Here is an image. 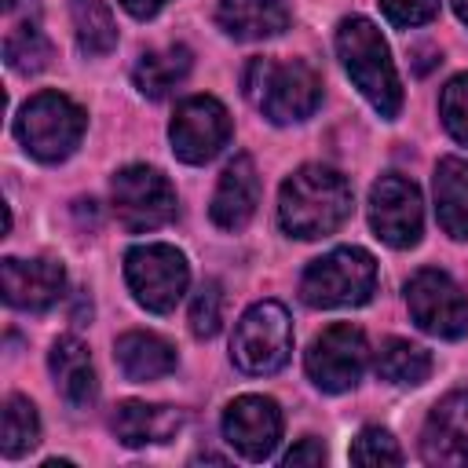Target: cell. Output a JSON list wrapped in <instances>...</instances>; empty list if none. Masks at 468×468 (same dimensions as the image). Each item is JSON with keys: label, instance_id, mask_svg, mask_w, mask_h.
I'll return each mask as SVG.
<instances>
[{"label": "cell", "instance_id": "29", "mask_svg": "<svg viewBox=\"0 0 468 468\" xmlns=\"http://www.w3.org/2000/svg\"><path fill=\"white\" fill-rule=\"evenodd\" d=\"M439 113H442L446 132H450L461 146H468V73H457V77L442 88V95H439Z\"/></svg>", "mask_w": 468, "mask_h": 468}, {"label": "cell", "instance_id": "7", "mask_svg": "<svg viewBox=\"0 0 468 468\" xmlns=\"http://www.w3.org/2000/svg\"><path fill=\"white\" fill-rule=\"evenodd\" d=\"M110 208L132 234L157 230L176 219V190L150 165H128L110 179Z\"/></svg>", "mask_w": 468, "mask_h": 468}, {"label": "cell", "instance_id": "10", "mask_svg": "<svg viewBox=\"0 0 468 468\" xmlns=\"http://www.w3.org/2000/svg\"><path fill=\"white\" fill-rule=\"evenodd\" d=\"M168 139H172V154L179 161L205 165L230 143V113L212 95H190L176 106Z\"/></svg>", "mask_w": 468, "mask_h": 468}, {"label": "cell", "instance_id": "23", "mask_svg": "<svg viewBox=\"0 0 468 468\" xmlns=\"http://www.w3.org/2000/svg\"><path fill=\"white\" fill-rule=\"evenodd\" d=\"M377 377L388 380V384H399V388H413V384H424L428 373H431V355L420 347V344H410V340H384L380 351H377Z\"/></svg>", "mask_w": 468, "mask_h": 468}, {"label": "cell", "instance_id": "2", "mask_svg": "<svg viewBox=\"0 0 468 468\" xmlns=\"http://www.w3.org/2000/svg\"><path fill=\"white\" fill-rule=\"evenodd\" d=\"M336 55H340L347 77L355 80V88L369 99V106L388 121L399 117L402 84H399L391 55H388V44L369 18L351 15L336 26Z\"/></svg>", "mask_w": 468, "mask_h": 468}, {"label": "cell", "instance_id": "24", "mask_svg": "<svg viewBox=\"0 0 468 468\" xmlns=\"http://www.w3.org/2000/svg\"><path fill=\"white\" fill-rule=\"evenodd\" d=\"M73 37L84 55H106L117 44V22L106 7V0H69Z\"/></svg>", "mask_w": 468, "mask_h": 468}, {"label": "cell", "instance_id": "21", "mask_svg": "<svg viewBox=\"0 0 468 468\" xmlns=\"http://www.w3.org/2000/svg\"><path fill=\"white\" fill-rule=\"evenodd\" d=\"M435 216L439 227L453 238H468V161L442 157L435 168Z\"/></svg>", "mask_w": 468, "mask_h": 468}, {"label": "cell", "instance_id": "8", "mask_svg": "<svg viewBox=\"0 0 468 468\" xmlns=\"http://www.w3.org/2000/svg\"><path fill=\"white\" fill-rule=\"evenodd\" d=\"M124 282L139 307L154 314H168L186 292L190 267L179 249L165 241H150V245H135L124 256Z\"/></svg>", "mask_w": 468, "mask_h": 468}, {"label": "cell", "instance_id": "1", "mask_svg": "<svg viewBox=\"0 0 468 468\" xmlns=\"http://www.w3.org/2000/svg\"><path fill=\"white\" fill-rule=\"evenodd\" d=\"M347 216H351V186L336 168L303 165L282 183L278 223L285 234L314 241L333 234Z\"/></svg>", "mask_w": 468, "mask_h": 468}, {"label": "cell", "instance_id": "5", "mask_svg": "<svg viewBox=\"0 0 468 468\" xmlns=\"http://www.w3.org/2000/svg\"><path fill=\"white\" fill-rule=\"evenodd\" d=\"M377 289V263L366 249L344 245L314 263H307L300 278V296L311 307H358Z\"/></svg>", "mask_w": 468, "mask_h": 468}, {"label": "cell", "instance_id": "19", "mask_svg": "<svg viewBox=\"0 0 468 468\" xmlns=\"http://www.w3.org/2000/svg\"><path fill=\"white\" fill-rule=\"evenodd\" d=\"M216 22L234 40H267L289 29L285 0H219Z\"/></svg>", "mask_w": 468, "mask_h": 468}, {"label": "cell", "instance_id": "26", "mask_svg": "<svg viewBox=\"0 0 468 468\" xmlns=\"http://www.w3.org/2000/svg\"><path fill=\"white\" fill-rule=\"evenodd\" d=\"M4 58H7V66L15 69V73H40L48 62H51V44H48V37L37 29V26H15L11 33H7V40H4Z\"/></svg>", "mask_w": 468, "mask_h": 468}, {"label": "cell", "instance_id": "16", "mask_svg": "<svg viewBox=\"0 0 468 468\" xmlns=\"http://www.w3.org/2000/svg\"><path fill=\"white\" fill-rule=\"evenodd\" d=\"M256 201H260V176H256V165L249 154H238L219 183H216V194H212V205H208V216L216 227L223 230H241L252 212H256Z\"/></svg>", "mask_w": 468, "mask_h": 468}, {"label": "cell", "instance_id": "12", "mask_svg": "<svg viewBox=\"0 0 468 468\" xmlns=\"http://www.w3.org/2000/svg\"><path fill=\"white\" fill-rule=\"evenodd\" d=\"M369 227L391 249H410L420 241L424 230V205L420 190L406 176H380L369 190Z\"/></svg>", "mask_w": 468, "mask_h": 468}, {"label": "cell", "instance_id": "13", "mask_svg": "<svg viewBox=\"0 0 468 468\" xmlns=\"http://www.w3.org/2000/svg\"><path fill=\"white\" fill-rule=\"evenodd\" d=\"M223 439L245 457L263 461L282 439V410L267 395H238L223 413Z\"/></svg>", "mask_w": 468, "mask_h": 468}, {"label": "cell", "instance_id": "34", "mask_svg": "<svg viewBox=\"0 0 468 468\" xmlns=\"http://www.w3.org/2000/svg\"><path fill=\"white\" fill-rule=\"evenodd\" d=\"M15 7V0H4V11H11Z\"/></svg>", "mask_w": 468, "mask_h": 468}, {"label": "cell", "instance_id": "6", "mask_svg": "<svg viewBox=\"0 0 468 468\" xmlns=\"http://www.w3.org/2000/svg\"><path fill=\"white\" fill-rule=\"evenodd\" d=\"M289 351H292V322L282 303L260 300L238 318L230 336V358L241 373L249 377L278 373L289 362Z\"/></svg>", "mask_w": 468, "mask_h": 468}, {"label": "cell", "instance_id": "31", "mask_svg": "<svg viewBox=\"0 0 468 468\" xmlns=\"http://www.w3.org/2000/svg\"><path fill=\"white\" fill-rule=\"evenodd\" d=\"M325 461V446L318 442V439H300L285 457H282V464H322Z\"/></svg>", "mask_w": 468, "mask_h": 468}, {"label": "cell", "instance_id": "20", "mask_svg": "<svg viewBox=\"0 0 468 468\" xmlns=\"http://www.w3.org/2000/svg\"><path fill=\"white\" fill-rule=\"evenodd\" d=\"M113 355H117V366L128 380H157V377H168L176 369V347L157 336V333H146V329H132L124 336H117L113 344Z\"/></svg>", "mask_w": 468, "mask_h": 468}, {"label": "cell", "instance_id": "22", "mask_svg": "<svg viewBox=\"0 0 468 468\" xmlns=\"http://www.w3.org/2000/svg\"><path fill=\"white\" fill-rule=\"evenodd\" d=\"M190 48L183 44H168V48H157V51H143L135 69H132V80L135 88L146 95V99H165L186 73H190Z\"/></svg>", "mask_w": 468, "mask_h": 468}, {"label": "cell", "instance_id": "14", "mask_svg": "<svg viewBox=\"0 0 468 468\" xmlns=\"http://www.w3.org/2000/svg\"><path fill=\"white\" fill-rule=\"evenodd\" d=\"M420 457L439 468L468 464V391L442 395L420 431Z\"/></svg>", "mask_w": 468, "mask_h": 468}, {"label": "cell", "instance_id": "15", "mask_svg": "<svg viewBox=\"0 0 468 468\" xmlns=\"http://www.w3.org/2000/svg\"><path fill=\"white\" fill-rule=\"evenodd\" d=\"M0 289L4 300L18 311H48L58 303L66 289V271L58 260H0Z\"/></svg>", "mask_w": 468, "mask_h": 468}, {"label": "cell", "instance_id": "30", "mask_svg": "<svg viewBox=\"0 0 468 468\" xmlns=\"http://www.w3.org/2000/svg\"><path fill=\"white\" fill-rule=\"evenodd\" d=\"M380 11L391 26L410 29V26H424L439 15V0H380Z\"/></svg>", "mask_w": 468, "mask_h": 468}, {"label": "cell", "instance_id": "4", "mask_svg": "<svg viewBox=\"0 0 468 468\" xmlns=\"http://www.w3.org/2000/svg\"><path fill=\"white\" fill-rule=\"evenodd\" d=\"M84 110L69 99V95H58V91H40L33 95L18 117H15V135L18 143L26 146L29 157L44 161V165H55V161H66L80 135H84Z\"/></svg>", "mask_w": 468, "mask_h": 468}, {"label": "cell", "instance_id": "11", "mask_svg": "<svg viewBox=\"0 0 468 468\" xmlns=\"http://www.w3.org/2000/svg\"><path fill=\"white\" fill-rule=\"evenodd\" d=\"M366 358H369V344H366V333L355 329L351 322H336L329 329H322L311 347H307V377L322 388V391H347L358 384L362 369H366Z\"/></svg>", "mask_w": 468, "mask_h": 468}, {"label": "cell", "instance_id": "17", "mask_svg": "<svg viewBox=\"0 0 468 468\" xmlns=\"http://www.w3.org/2000/svg\"><path fill=\"white\" fill-rule=\"evenodd\" d=\"M110 428L124 446H161V442L176 439V431L183 428V413L172 406L128 399L113 410Z\"/></svg>", "mask_w": 468, "mask_h": 468}, {"label": "cell", "instance_id": "33", "mask_svg": "<svg viewBox=\"0 0 468 468\" xmlns=\"http://www.w3.org/2000/svg\"><path fill=\"white\" fill-rule=\"evenodd\" d=\"M453 11H457V18L468 26V0H453Z\"/></svg>", "mask_w": 468, "mask_h": 468}, {"label": "cell", "instance_id": "18", "mask_svg": "<svg viewBox=\"0 0 468 468\" xmlns=\"http://www.w3.org/2000/svg\"><path fill=\"white\" fill-rule=\"evenodd\" d=\"M48 366H51V377H55L58 395H62L69 406L84 410V406L95 402V395H99L95 366H91L88 347H84L77 336H58V340L51 344Z\"/></svg>", "mask_w": 468, "mask_h": 468}, {"label": "cell", "instance_id": "32", "mask_svg": "<svg viewBox=\"0 0 468 468\" xmlns=\"http://www.w3.org/2000/svg\"><path fill=\"white\" fill-rule=\"evenodd\" d=\"M165 4H168V0H121V7H124L128 15H135V18H154Z\"/></svg>", "mask_w": 468, "mask_h": 468}, {"label": "cell", "instance_id": "28", "mask_svg": "<svg viewBox=\"0 0 468 468\" xmlns=\"http://www.w3.org/2000/svg\"><path fill=\"white\" fill-rule=\"evenodd\" d=\"M223 303H227L223 285L219 282H205L197 289V296L190 300V333L201 336V340L216 336L219 325H223Z\"/></svg>", "mask_w": 468, "mask_h": 468}, {"label": "cell", "instance_id": "25", "mask_svg": "<svg viewBox=\"0 0 468 468\" xmlns=\"http://www.w3.org/2000/svg\"><path fill=\"white\" fill-rule=\"evenodd\" d=\"M40 442V417L37 406L26 395H11L4 402V428H0V450L4 457H26Z\"/></svg>", "mask_w": 468, "mask_h": 468}, {"label": "cell", "instance_id": "27", "mask_svg": "<svg viewBox=\"0 0 468 468\" xmlns=\"http://www.w3.org/2000/svg\"><path fill=\"white\" fill-rule=\"evenodd\" d=\"M351 461H355V464H369V468L402 464V450H399V442L391 439L388 428L369 424V428H362V431L355 435V442H351Z\"/></svg>", "mask_w": 468, "mask_h": 468}, {"label": "cell", "instance_id": "3", "mask_svg": "<svg viewBox=\"0 0 468 468\" xmlns=\"http://www.w3.org/2000/svg\"><path fill=\"white\" fill-rule=\"evenodd\" d=\"M241 88H245V99L274 124H292V121H303L318 110L322 102V80L318 73L292 58V62H282V58H252L245 66V77H241Z\"/></svg>", "mask_w": 468, "mask_h": 468}, {"label": "cell", "instance_id": "9", "mask_svg": "<svg viewBox=\"0 0 468 468\" xmlns=\"http://www.w3.org/2000/svg\"><path fill=\"white\" fill-rule=\"evenodd\" d=\"M406 307L413 322L431 336L457 340L468 333V300L446 271H435V267L417 271L406 282Z\"/></svg>", "mask_w": 468, "mask_h": 468}]
</instances>
